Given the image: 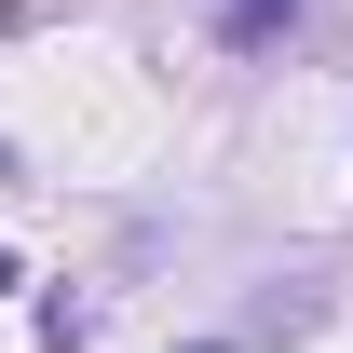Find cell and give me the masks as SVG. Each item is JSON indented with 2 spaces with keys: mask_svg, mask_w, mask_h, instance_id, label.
Masks as SVG:
<instances>
[{
  "mask_svg": "<svg viewBox=\"0 0 353 353\" xmlns=\"http://www.w3.org/2000/svg\"><path fill=\"white\" fill-rule=\"evenodd\" d=\"M0 285H14V259H0Z\"/></svg>",
  "mask_w": 353,
  "mask_h": 353,
  "instance_id": "7a4b0ae2",
  "label": "cell"
},
{
  "mask_svg": "<svg viewBox=\"0 0 353 353\" xmlns=\"http://www.w3.org/2000/svg\"><path fill=\"white\" fill-rule=\"evenodd\" d=\"M285 14H299V0H231V41H272Z\"/></svg>",
  "mask_w": 353,
  "mask_h": 353,
  "instance_id": "6da1fadb",
  "label": "cell"
},
{
  "mask_svg": "<svg viewBox=\"0 0 353 353\" xmlns=\"http://www.w3.org/2000/svg\"><path fill=\"white\" fill-rule=\"evenodd\" d=\"M204 353H231V340H204Z\"/></svg>",
  "mask_w": 353,
  "mask_h": 353,
  "instance_id": "3957f363",
  "label": "cell"
}]
</instances>
